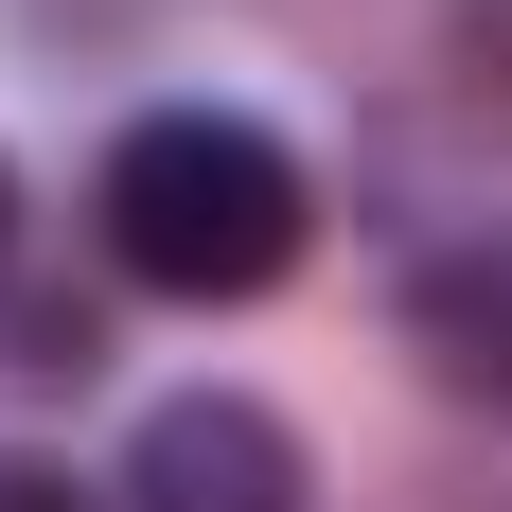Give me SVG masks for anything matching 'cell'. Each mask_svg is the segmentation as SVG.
I'll list each match as a JSON object with an SVG mask.
<instances>
[{"instance_id": "5", "label": "cell", "mask_w": 512, "mask_h": 512, "mask_svg": "<svg viewBox=\"0 0 512 512\" xmlns=\"http://www.w3.org/2000/svg\"><path fill=\"white\" fill-rule=\"evenodd\" d=\"M0 265H18V159H0Z\"/></svg>"}, {"instance_id": "1", "label": "cell", "mask_w": 512, "mask_h": 512, "mask_svg": "<svg viewBox=\"0 0 512 512\" xmlns=\"http://www.w3.org/2000/svg\"><path fill=\"white\" fill-rule=\"evenodd\" d=\"M89 212H106V265H124L142 301H265V283L301 265V230H318L301 159L265 142L248 106H142V124L106 142Z\"/></svg>"}, {"instance_id": "3", "label": "cell", "mask_w": 512, "mask_h": 512, "mask_svg": "<svg viewBox=\"0 0 512 512\" xmlns=\"http://www.w3.org/2000/svg\"><path fill=\"white\" fill-rule=\"evenodd\" d=\"M407 318H424V354H442V389H512V265H442Z\"/></svg>"}, {"instance_id": "4", "label": "cell", "mask_w": 512, "mask_h": 512, "mask_svg": "<svg viewBox=\"0 0 512 512\" xmlns=\"http://www.w3.org/2000/svg\"><path fill=\"white\" fill-rule=\"evenodd\" d=\"M0 512H106V495H89L71 460H18V442H0Z\"/></svg>"}, {"instance_id": "2", "label": "cell", "mask_w": 512, "mask_h": 512, "mask_svg": "<svg viewBox=\"0 0 512 512\" xmlns=\"http://www.w3.org/2000/svg\"><path fill=\"white\" fill-rule=\"evenodd\" d=\"M106 495L124 512H318V460L265 389H159Z\"/></svg>"}]
</instances>
